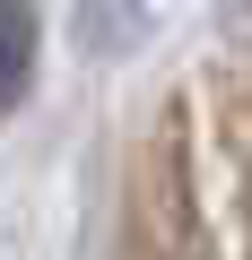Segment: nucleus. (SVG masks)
I'll return each instance as SVG.
<instances>
[{"label": "nucleus", "instance_id": "obj_1", "mask_svg": "<svg viewBox=\"0 0 252 260\" xmlns=\"http://www.w3.org/2000/svg\"><path fill=\"white\" fill-rule=\"evenodd\" d=\"M35 52H44L35 9H26V0H0V121L26 104V87H35Z\"/></svg>", "mask_w": 252, "mask_h": 260}]
</instances>
